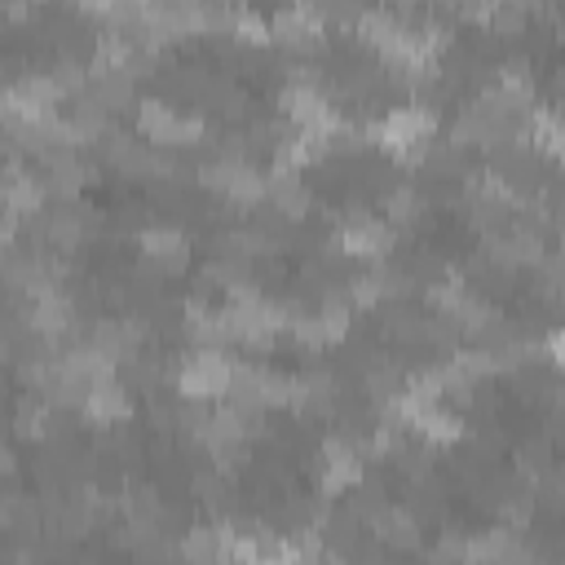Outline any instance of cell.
<instances>
[{
    "label": "cell",
    "mask_w": 565,
    "mask_h": 565,
    "mask_svg": "<svg viewBox=\"0 0 565 565\" xmlns=\"http://www.w3.org/2000/svg\"><path fill=\"white\" fill-rule=\"evenodd\" d=\"M433 132H437V110L433 106H397V110H388L384 119H380V141L397 154V150H406V146H424V141H433Z\"/></svg>",
    "instance_id": "4"
},
{
    "label": "cell",
    "mask_w": 565,
    "mask_h": 565,
    "mask_svg": "<svg viewBox=\"0 0 565 565\" xmlns=\"http://www.w3.org/2000/svg\"><path fill=\"white\" fill-rule=\"evenodd\" d=\"M230 380H234V362L225 358V349H194L177 366V393L181 397H225Z\"/></svg>",
    "instance_id": "1"
},
{
    "label": "cell",
    "mask_w": 565,
    "mask_h": 565,
    "mask_svg": "<svg viewBox=\"0 0 565 565\" xmlns=\"http://www.w3.org/2000/svg\"><path fill=\"white\" fill-rule=\"evenodd\" d=\"M84 415L102 428H115V424H128L132 419V397H128V384L124 380H97L84 397Z\"/></svg>",
    "instance_id": "6"
},
{
    "label": "cell",
    "mask_w": 565,
    "mask_h": 565,
    "mask_svg": "<svg viewBox=\"0 0 565 565\" xmlns=\"http://www.w3.org/2000/svg\"><path fill=\"white\" fill-rule=\"evenodd\" d=\"M137 247H141V265L159 278H172L190 265V243L177 225H141L137 230Z\"/></svg>",
    "instance_id": "2"
},
{
    "label": "cell",
    "mask_w": 565,
    "mask_h": 565,
    "mask_svg": "<svg viewBox=\"0 0 565 565\" xmlns=\"http://www.w3.org/2000/svg\"><path fill=\"white\" fill-rule=\"evenodd\" d=\"M230 539H234V530L230 525H190L185 534H181V556H190V561H216V556H230Z\"/></svg>",
    "instance_id": "7"
},
{
    "label": "cell",
    "mask_w": 565,
    "mask_h": 565,
    "mask_svg": "<svg viewBox=\"0 0 565 565\" xmlns=\"http://www.w3.org/2000/svg\"><path fill=\"white\" fill-rule=\"evenodd\" d=\"M322 18L309 9V0H300V4H287V9H278L274 18H269V40L274 44H282V49H296V53H309V49H322Z\"/></svg>",
    "instance_id": "3"
},
{
    "label": "cell",
    "mask_w": 565,
    "mask_h": 565,
    "mask_svg": "<svg viewBox=\"0 0 565 565\" xmlns=\"http://www.w3.org/2000/svg\"><path fill=\"white\" fill-rule=\"evenodd\" d=\"M265 199L287 216V221H305L309 216V207H313V190L305 185V177H300V168H274L269 177H265Z\"/></svg>",
    "instance_id": "5"
},
{
    "label": "cell",
    "mask_w": 565,
    "mask_h": 565,
    "mask_svg": "<svg viewBox=\"0 0 565 565\" xmlns=\"http://www.w3.org/2000/svg\"><path fill=\"white\" fill-rule=\"evenodd\" d=\"M415 428L424 433V441H428V446H455V441H463V433H468V428H463V419H459L455 411H446L441 402H433V406L415 419Z\"/></svg>",
    "instance_id": "8"
}]
</instances>
